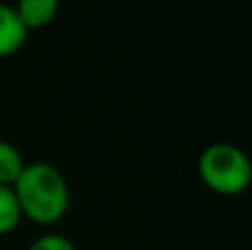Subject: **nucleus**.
Listing matches in <instances>:
<instances>
[{
    "mask_svg": "<svg viewBox=\"0 0 252 250\" xmlns=\"http://www.w3.org/2000/svg\"><path fill=\"white\" fill-rule=\"evenodd\" d=\"M13 193L22 217L40 226H53L69 211V184L60 168L49 162L25 164L13 182Z\"/></svg>",
    "mask_w": 252,
    "mask_h": 250,
    "instance_id": "1",
    "label": "nucleus"
},
{
    "mask_svg": "<svg viewBox=\"0 0 252 250\" xmlns=\"http://www.w3.org/2000/svg\"><path fill=\"white\" fill-rule=\"evenodd\" d=\"M199 177L213 193L223 197L241 195L250 186L252 166L239 146L228 142H215L201 151L197 159Z\"/></svg>",
    "mask_w": 252,
    "mask_h": 250,
    "instance_id": "2",
    "label": "nucleus"
},
{
    "mask_svg": "<svg viewBox=\"0 0 252 250\" xmlns=\"http://www.w3.org/2000/svg\"><path fill=\"white\" fill-rule=\"evenodd\" d=\"M29 31L20 22L11 4L0 2V58L16 56L27 42Z\"/></svg>",
    "mask_w": 252,
    "mask_h": 250,
    "instance_id": "3",
    "label": "nucleus"
},
{
    "mask_svg": "<svg viewBox=\"0 0 252 250\" xmlns=\"http://www.w3.org/2000/svg\"><path fill=\"white\" fill-rule=\"evenodd\" d=\"M13 9L27 31L44 29L56 20L58 11H60V0H18Z\"/></svg>",
    "mask_w": 252,
    "mask_h": 250,
    "instance_id": "4",
    "label": "nucleus"
},
{
    "mask_svg": "<svg viewBox=\"0 0 252 250\" xmlns=\"http://www.w3.org/2000/svg\"><path fill=\"white\" fill-rule=\"evenodd\" d=\"M22 153L7 140H0V186H13L25 168Z\"/></svg>",
    "mask_w": 252,
    "mask_h": 250,
    "instance_id": "5",
    "label": "nucleus"
},
{
    "mask_svg": "<svg viewBox=\"0 0 252 250\" xmlns=\"http://www.w3.org/2000/svg\"><path fill=\"white\" fill-rule=\"evenodd\" d=\"M22 219L20 204L16 199L11 186H0V237L9 235L18 228Z\"/></svg>",
    "mask_w": 252,
    "mask_h": 250,
    "instance_id": "6",
    "label": "nucleus"
},
{
    "mask_svg": "<svg viewBox=\"0 0 252 250\" xmlns=\"http://www.w3.org/2000/svg\"><path fill=\"white\" fill-rule=\"evenodd\" d=\"M27 250H78V248H75V244L71 242V239H66L64 235L47 233V235H40L38 239H33Z\"/></svg>",
    "mask_w": 252,
    "mask_h": 250,
    "instance_id": "7",
    "label": "nucleus"
}]
</instances>
